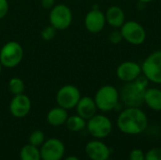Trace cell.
I'll use <instances>...</instances> for the list:
<instances>
[{"label": "cell", "mask_w": 161, "mask_h": 160, "mask_svg": "<svg viewBox=\"0 0 161 160\" xmlns=\"http://www.w3.org/2000/svg\"><path fill=\"white\" fill-rule=\"evenodd\" d=\"M123 40H124V38H123V35H122L121 31H117V30L112 31L108 36V41L111 43H114V44H117V43L121 42Z\"/></svg>", "instance_id": "cell-25"}, {"label": "cell", "mask_w": 161, "mask_h": 160, "mask_svg": "<svg viewBox=\"0 0 161 160\" xmlns=\"http://www.w3.org/2000/svg\"><path fill=\"white\" fill-rule=\"evenodd\" d=\"M21 160H41V153L34 145L27 144L23 147L20 153Z\"/></svg>", "instance_id": "cell-20"}, {"label": "cell", "mask_w": 161, "mask_h": 160, "mask_svg": "<svg viewBox=\"0 0 161 160\" xmlns=\"http://www.w3.org/2000/svg\"><path fill=\"white\" fill-rule=\"evenodd\" d=\"M120 94L117 89L110 85L101 87L95 93L94 102L98 109L108 112L114 109L119 102Z\"/></svg>", "instance_id": "cell-4"}, {"label": "cell", "mask_w": 161, "mask_h": 160, "mask_svg": "<svg viewBox=\"0 0 161 160\" xmlns=\"http://www.w3.org/2000/svg\"><path fill=\"white\" fill-rule=\"evenodd\" d=\"M108 160H112V159H109V158H108Z\"/></svg>", "instance_id": "cell-32"}, {"label": "cell", "mask_w": 161, "mask_h": 160, "mask_svg": "<svg viewBox=\"0 0 161 160\" xmlns=\"http://www.w3.org/2000/svg\"><path fill=\"white\" fill-rule=\"evenodd\" d=\"M117 125L123 133L137 135L147 128L148 119L140 108H127L120 113L117 119Z\"/></svg>", "instance_id": "cell-1"}, {"label": "cell", "mask_w": 161, "mask_h": 160, "mask_svg": "<svg viewBox=\"0 0 161 160\" xmlns=\"http://www.w3.org/2000/svg\"><path fill=\"white\" fill-rule=\"evenodd\" d=\"M142 72L148 81L161 84V50L153 52L145 58Z\"/></svg>", "instance_id": "cell-6"}, {"label": "cell", "mask_w": 161, "mask_h": 160, "mask_svg": "<svg viewBox=\"0 0 161 160\" xmlns=\"http://www.w3.org/2000/svg\"><path fill=\"white\" fill-rule=\"evenodd\" d=\"M147 86L148 79L141 75L134 81L126 82L120 91L122 102L127 108H140L144 103Z\"/></svg>", "instance_id": "cell-2"}, {"label": "cell", "mask_w": 161, "mask_h": 160, "mask_svg": "<svg viewBox=\"0 0 161 160\" xmlns=\"http://www.w3.org/2000/svg\"><path fill=\"white\" fill-rule=\"evenodd\" d=\"M81 94L79 90L71 84L62 86L57 92L56 100L58 107H61L65 109H72L76 107Z\"/></svg>", "instance_id": "cell-8"}, {"label": "cell", "mask_w": 161, "mask_h": 160, "mask_svg": "<svg viewBox=\"0 0 161 160\" xmlns=\"http://www.w3.org/2000/svg\"><path fill=\"white\" fill-rule=\"evenodd\" d=\"M145 160H161V148H153L145 154Z\"/></svg>", "instance_id": "cell-24"}, {"label": "cell", "mask_w": 161, "mask_h": 160, "mask_svg": "<svg viewBox=\"0 0 161 160\" xmlns=\"http://www.w3.org/2000/svg\"><path fill=\"white\" fill-rule=\"evenodd\" d=\"M73 22V12L65 4L54 6L49 12V23L57 30L67 29Z\"/></svg>", "instance_id": "cell-5"}, {"label": "cell", "mask_w": 161, "mask_h": 160, "mask_svg": "<svg viewBox=\"0 0 161 160\" xmlns=\"http://www.w3.org/2000/svg\"><path fill=\"white\" fill-rule=\"evenodd\" d=\"M64 152V145L58 139H50L43 142L40 151L42 160H60Z\"/></svg>", "instance_id": "cell-10"}, {"label": "cell", "mask_w": 161, "mask_h": 160, "mask_svg": "<svg viewBox=\"0 0 161 160\" xmlns=\"http://www.w3.org/2000/svg\"><path fill=\"white\" fill-rule=\"evenodd\" d=\"M86 120H84L82 117H80L79 115H73L71 117H68L67 121H66V125L67 128L73 132H78L83 130L86 127Z\"/></svg>", "instance_id": "cell-19"}, {"label": "cell", "mask_w": 161, "mask_h": 160, "mask_svg": "<svg viewBox=\"0 0 161 160\" xmlns=\"http://www.w3.org/2000/svg\"><path fill=\"white\" fill-rule=\"evenodd\" d=\"M121 33L123 38L129 43L140 45L144 42L146 39V31L144 27L136 21L125 22L121 26Z\"/></svg>", "instance_id": "cell-7"}, {"label": "cell", "mask_w": 161, "mask_h": 160, "mask_svg": "<svg viewBox=\"0 0 161 160\" xmlns=\"http://www.w3.org/2000/svg\"><path fill=\"white\" fill-rule=\"evenodd\" d=\"M89 133L96 139H104L108 137L112 130V124L110 120L104 115H94L87 124Z\"/></svg>", "instance_id": "cell-9"}, {"label": "cell", "mask_w": 161, "mask_h": 160, "mask_svg": "<svg viewBox=\"0 0 161 160\" xmlns=\"http://www.w3.org/2000/svg\"><path fill=\"white\" fill-rule=\"evenodd\" d=\"M144 103L156 111L161 110V90L157 88L146 89Z\"/></svg>", "instance_id": "cell-18"}, {"label": "cell", "mask_w": 161, "mask_h": 160, "mask_svg": "<svg viewBox=\"0 0 161 160\" xmlns=\"http://www.w3.org/2000/svg\"><path fill=\"white\" fill-rule=\"evenodd\" d=\"M8 87L9 91L13 95L22 94V93H24V91H25V83H24L23 79H21L20 77L10 78L8 81Z\"/></svg>", "instance_id": "cell-21"}, {"label": "cell", "mask_w": 161, "mask_h": 160, "mask_svg": "<svg viewBox=\"0 0 161 160\" xmlns=\"http://www.w3.org/2000/svg\"><path fill=\"white\" fill-rule=\"evenodd\" d=\"M129 160H145V155L140 149H134L129 155Z\"/></svg>", "instance_id": "cell-27"}, {"label": "cell", "mask_w": 161, "mask_h": 160, "mask_svg": "<svg viewBox=\"0 0 161 160\" xmlns=\"http://www.w3.org/2000/svg\"><path fill=\"white\" fill-rule=\"evenodd\" d=\"M142 73V66L135 61H125L118 66L116 71L118 78L125 83L136 80Z\"/></svg>", "instance_id": "cell-13"}, {"label": "cell", "mask_w": 161, "mask_h": 160, "mask_svg": "<svg viewBox=\"0 0 161 160\" xmlns=\"http://www.w3.org/2000/svg\"><path fill=\"white\" fill-rule=\"evenodd\" d=\"M68 119L67 109L61 107H56L49 110L47 114V122L53 126H59L66 123Z\"/></svg>", "instance_id": "cell-17"}, {"label": "cell", "mask_w": 161, "mask_h": 160, "mask_svg": "<svg viewBox=\"0 0 161 160\" xmlns=\"http://www.w3.org/2000/svg\"><path fill=\"white\" fill-rule=\"evenodd\" d=\"M140 3H149V2H152V1H154V0H138Z\"/></svg>", "instance_id": "cell-30"}, {"label": "cell", "mask_w": 161, "mask_h": 160, "mask_svg": "<svg viewBox=\"0 0 161 160\" xmlns=\"http://www.w3.org/2000/svg\"><path fill=\"white\" fill-rule=\"evenodd\" d=\"M106 21L107 23L113 26V27H121L125 22V11L123 10V8H121L118 6H111L109 7L106 13Z\"/></svg>", "instance_id": "cell-16"}, {"label": "cell", "mask_w": 161, "mask_h": 160, "mask_svg": "<svg viewBox=\"0 0 161 160\" xmlns=\"http://www.w3.org/2000/svg\"><path fill=\"white\" fill-rule=\"evenodd\" d=\"M24 58V49L22 45L15 41L6 42L0 49V63L5 68H14L18 66Z\"/></svg>", "instance_id": "cell-3"}, {"label": "cell", "mask_w": 161, "mask_h": 160, "mask_svg": "<svg viewBox=\"0 0 161 160\" xmlns=\"http://www.w3.org/2000/svg\"><path fill=\"white\" fill-rule=\"evenodd\" d=\"M57 31H58V30H57L54 26H52L51 25H48V26H45V27L42 30V32H41L42 39L43 41H51V40H53V39L55 38V36H56V34H57Z\"/></svg>", "instance_id": "cell-23"}, {"label": "cell", "mask_w": 161, "mask_h": 160, "mask_svg": "<svg viewBox=\"0 0 161 160\" xmlns=\"http://www.w3.org/2000/svg\"><path fill=\"white\" fill-rule=\"evenodd\" d=\"M44 142V134L41 130H35L31 133L29 137V144L36 147L42 145Z\"/></svg>", "instance_id": "cell-22"}, {"label": "cell", "mask_w": 161, "mask_h": 160, "mask_svg": "<svg viewBox=\"0 0 161 160\" xmlns=\"http://www.w3.org/2000/svg\"><path fill=\"white\" fill-rule=\"evenodd\" d=\"M87 156L92 160H108L110 156V150L102 141H90L85 148Z\"/></svg>", "instance_id": "cell-14"}, {"label": "cell", "mask_w": 161, "mask_h": 160, "mask_svg": "<svg viewBox=\"0 0 161 160\" xmlns=\"http://www.w3.org/2000/svg\"><path fill=\"white\" fill-rule=\"evenodd\" d=\"M31 109V100L30 98L22 93L14 95L9 104V111L15 118L25 117Z\"/></svg>", "instance_id": "cell-12"}, {"label": "cell", "mask_w": 161, "mask_h": 160, "mask_svg": "<svg viewBox=\"0 0 161 160\" xmlns=\"http://www.w3.org/2000/svg\"><path fill=\"white\" fill-rule=\"evenodd\" d=\"M42 7L45 9H51L55 6V0H42Z\"/></svg>", "instance_id": "cell-28"}, {"label": "cell", "mask_w": 161, "mask_h": 160, "mask_svg": "<svg viewBox=\"0 0 161 160\" xmlns=\"http://www.w3.org/2000/svg\"><path fill=\"white\" fill-rule=\"evenodd\" d=\"M107 21L105 13L98 8H93L90 10L84 19L85 27L90 33L96 34L103 30Z\"/></svg>", "instance_id": "cell-11"}, {"label": "cell", "mask_w": 161, "mask_h": 160, "mask_svg": "<svg viewBox=\"0 0 161 160\" xmlns=\"http://www.w3.org/2000/svg\"><path fill=\"white\" fill-rule=\"evenodd\" d=\"M65 160H79V159H78L77 157H73V156H72V157H67Z\"/></svg>", "instance_id": "cell-29"}, {"label": "cell", "mask_w": 161, "mask_h": 160, "mask_svg": "<svg viewBox=\"0 0 161 160\" xmlns=\"http://www.w3.org/2000/svg\"><path fill=\"white\" fill-rule=\"evenodd\" d=\"M2 68H3V66H2L1 63H0V74H1V73H2Z\"/></svg>", "instance_id": "cell-31"}, {"label": "cell", "mask_w": 161, "mask_h": 160, "mask_svg": "<svg viewBox=\"0 0 161 160\" xmlns=\"http://www.w3.org/2000/svg\"><path fill=\"white\" fill-rule=\"evenodd\" d=\"M75 108H76L77 115L82 117L84 120H89L92 117H93L97 109L94 99H92L90 96L81 97Z\"/></svg>", "instance_id": "cell-15"}, {"label": "cell", "mask_w": 161, "mask_h": 160, "mask_svg": "<svg viewBox=\"0 0 161 160\" xmlns=\"http://www.w3.org/2000/svg\"><path fill=\"white\" fill-rule=\"evenodd\" d=\"M8 9H9L8 1V0H0V20L4 19L8 15Z\"/></svg>", "instance_id": "cell-26"}]
</instances>
